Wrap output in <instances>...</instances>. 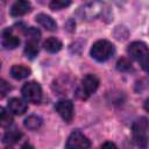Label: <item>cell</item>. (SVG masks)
Masks as SVG:
<instances>
[{"instance_id": "obj_1", "label": "cell", "mask_w": 149, "mask_h": 149, "mask_svg": "<svg viewBox=\"0 0 149 149\" xmlns=\"http://www.w3.org/2000/svg\"><path fill=\"white\" fill-rule=\"evenodd\" d=\"M128 54L136 59L146 72H149V49L146 43L135 41L128 45Z\"/></svg>"}, {"instance_id": "obj_2", "label": "cell", "mask_w": 149, "mask_h": 149, "mask_svg": "<svg viewBox=\"0 0 149 149\" xmlns=\"http://www.w3.org/2000/svg\"><path fill=\"white\" fill-rule=\"evenodd\" d=\"M149 128L148 120L146 118H140L137 119L132 127V133H133V140L137 147L141 149H146L148 144V136H147V130Z\"/></svg>"}, {"instance_id": "obj_3", "label": "cell", "mask_w": 149, "mask_h": 149, "mask_svg": "<svg viewBox=\"0 0 149 149\" xmlns=\"http://www.w3.org/2000/svg\"><path fill=\"white\" fill-rule=\"evenodd\" d=\"M114 54V45L107 40H99L91 48V56L98 62H105Z\"/></svg>"}, {"instance_id": "obj_4", "label": "cell", "mask_w": 149, "mask_h": 149, "mask_svg": "<svg viewBox=\"0 0 149 149\" xmlns=\"http://www.w3.org/2000/svg\"><path fill=\"white\" fill-rule=\"evenodd\" d=\"M98 87H99V78L95 74L88 73L83 78L81 85L77 90V95L81 99H87L91 94H93L97 91Z\"/></svg>"}, {"instance_id": "obj_5", "label": "cell", "mask_w": 149, "mask_h": 149, "mask_svg": "<svg viewBox=\"0 0 149 149\" xmlns=\"http://www.w3.org/2000/svg\"><path fill=\"white\" fill-rule=\"evenodd\" d=\"M21 93L26 101L31 104H38L42 100V88L38 83L36 81H28L26 83L22 88Z\"/></svg>"}, {"instance_id": "obj_6", "label": "cell", "mask_w": 149, "mask_h": 149, "mask_svg": "<svg viewBox=\"0 0 149 149\" xmlns=\"http://www.w3.org/2000/svg\"><path fill=\"white\" fill-rule=\"evenodd\" d=\"M91 146L90 140L79 130H74L70 134L66 140V149H87Z\"/></svg>"}, {"instance_id": "obj_7", "label": "cell", "mask_w": 149, "mask_h": 149, "mask_svg": "<svg viewBox=\"0 0 149 149\" xmlns=\"http://www.w3.org/2000/svg\"><path fill=\"white\" fill-rule=\"evenodd\" d=\"M56 112L61 115V118L65 121V122H70L73 118V104L71 100H68V99H64V100H59L56 106Z\"/></svg>"}, {"instance_id": "obj_8", "label": "cell", "mask_w": 149, "mask_h": 149, "mask_svg": "<svg viewBox=\"0 0 149 149\" xmlns=\"http://www.w3.org/2000/svg\"><path fill=\"white\" fill-rule=\"evenodd\" d=\"M1 43L6 49H15L20 45V38L13 34L12 28H6L2 31Z\"/></svg>"}, {"instance_id": "obj_9", "label": "cell", "mask_w": 149, "mask_h": 149, "mask_svg": "<svg viewBox=\"0 0 149 149\" xmlns=\"http://www.w3.org/2000/svg\"><path fill=\"white\" fill-rule=\"evenodd\" d=\"M31 9V5L29 1H26V0H17L15 1L12 7H10V15L14 16V17H17V16H22L24 14H27L28 12H30Z\"/></svg>"}, {"instance_id": "obj_10", "label": "cell", "mask_w": 149, "mask_h": 149, "mask_svg": "<svg viewBox=\"0 0 149 149\" xmlns=\"http://www.w3.org/2000/svg\"><path fill=\"white\" fill-rule=\"evenodd\" d=\"M7 108H8V112H10L12 114L22 115L27 111V104L20 98H12L8 100Z\"/></svg>"}, {"instance_id": "obj_11", "label": "cell", "mask_w": 149, "mask_h": 149, "mask_svg": "<svg viewBox=\"0 0 149 149\" xmlns=\"http://www.w3.org/2000/svg\"><path fill=\"white\" fill-rule=\"evenodd\" d=\"M35 21H36L40 26H42L43 28H45L47 30L54 31V30L57 29V23H56V21H55L51 16H49V15H47V14H44V13L37 14L36 17H35Z\"/></svg>"}, {"instance_id": "obj_12", "label": "cell", "mask_w": 149, "mask_h": 149, "mask_svg": "<svg viewBox=\"0 0 149 149\" xmlns=\"http://www.w3.org/2000/svg\"><path fill=\"white\" fill-rule=\"evenodd\" d=\"M30 73H31L30 69L28 66L22 65V64H20V65H13L10 68V74H12V77L14 79H17V80L27 78L28 76H30Z\"/></svg>"}, {"instance_id": "obj_13", "label": "cell", "mask_w": 149, "mask_h": 149, "mask_svg": "<svg viewBox=\"0 0 149 149\" xmlns=\"http://www.w3.org/2000/svg\"><path fill=\"white\" fill-rule=\"evenodd\" d=\"M22 136V133L20 130H17L16 128H12V129H8L3 136H2V142L5 144H14L16 143Z\"/></svg>"}, {"instance_id": "obj_14", "label": "cell", "mask_w": 149, "mask_h": 149, "mask_svg": "<svg viewBox=\"0 0 149 149\" xmlns=\"http://www.w3.org/2000/svg\"><path fill=\"white\" fill-rule=\"evenodd\" d=\"M43 48L50 52V54H55V52H58L61 49H62V42L56 38V37H49L44 41L43 43Z\"/></svg>"}, {"instance_id": "obj_15", "label": "cell", "mask_w": 149, "mask_h": 149, "mask_svg": "<svg viewBox=\"0 0 149 149\" xmlns=\"http://www.w3.org/2000/svg\"><path fill=\"white\" fill-rule=\"evenodd\" d=\"M38 54V44H37V41L35 40H28L27 43H26V47H24V55L27 58L29 59H33L37 56Z\"/></svg>"}, {"instance_id": "obj_16", "label": "cell", "mask_w": 149, "mask_h": 149, "mask_svg": "<svg viewBox=\"0 0 149 149\" xmlns=\"http://www.w3.org/2000/svg\"><path fill=\"white\" fill-rule=\"evenodd\" d=\"M42 125V119L37 115H29L26 120H24V126L26 128L30 129V130H35L37 128H40Z\"/></svg>"}, {"instance_id": "obj_17", "label": "cell", "mask_w": 149, "mask_h": 149, "mask_svg": "<svg viewBox=\"0 0 149 149\" xmlns=\"http://www.w3.org/2000/svg\"><path fill=\"white\" fill-rule=\"evenodd\" d=\"M1 116H0V121H1V126L2 127H7V126H10L12 121H13V118L12 115L9 114L10 112H7L3 107H1Z\"/></svg>"}, {"instance_id": "obj_18", "label": "cell", "mask_w": 149, "mask_h": 149, "mask_svg": "<svg viewBox=\"0 0 149 149\" xmlns=\"http://www.w3.org/2000/svg\"><path fill=\"white\" fill-rule=\"evenodd\" d=\"M71 5V1H64V0H52L50 3H49V7L52 9V10H59V9H63L68 6Z\"/></svg>"}, {"instance_id": "obj_19", "label": "cell", "mask_w": 149, "mask_h": 149, "mask_svg": "<svg viewBox=\"0 0 149 149\" xmlns=\"http://www.w3.org/2000/svg\"><path fill=\"white\" fill-rule=\"evenodd\" d=\"M116 68L119 71H129L132 69V63L127 58H121L116 63Z\"/></svg>"}, {"instance_id": "obj_20", "label": "cell", "mask_w": 149, "mask_h": 149, "mask_svg": "<svg viewBox=\"0 0 149 149\" xmlns=\"http://www.w3.org/2000/svg\"><path fill=\"white\" fill-rule=\"evenodd\" d=\"M9 90H10V86L6 83L5 79H1L0 80V93H1V98H3L7 94V92H9Z\"/></svg>"}, {"instance_id": "obj_21", "label": "cell", "mask_w": 149, "mask_h": 149, "mask_svg": "<svg viewBox=\"0 0 149 149\" xmlns=\"http://www.w3.org/2000/svg\"><path fill=\"white\" fill-rule=\"evenodd\" d=\"M100 149H118L116 146L113 143V142H105Z\"/></svg>"}, {"instance_id": "obj_22", "label": "cell", "mask_w": 149, "mask_h": 149, "mask_svg": "<svg viewBox=\"0 0 149 149\" xmlns=\"http://www.w3.org/2000/svg\"><path fill=\"white\" fill-rule=\"evenodd\" d=\"M144 109H146V111L149 113V98H148V99L144 101Z\"/></svg>"}, {"instance_id": "obj_23", "label": "cell", "mask_w": 149, "mask_h": 149, "mask_svg": "<svg viewBox=\"0 0 149 149\" xmlns=\"http://www.w3.org/2000/svg\"><path fill=\"white\" fill-rule=\"evenodd\" d=\"M21 149H34V147L30 146L29 143H26V144H23V146L21 147Z\"/></svg>"}, {"instance_id": "obj_24", "label": "cell", "mask_w": 149, "mask_h": 149, "mask_svg": "<svg viewBox=\"0 0 149 149\" xmlns=\"http://www.w3.org/2000/svg\"><path fill=\"white\" fill-rule=\"evenodd\" d=\"M6 149H12V148H9V147H8V148H6Z\"/></svg>"}]
</instances>
